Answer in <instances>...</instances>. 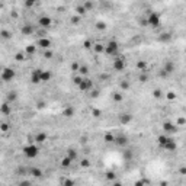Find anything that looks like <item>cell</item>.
<instances>
[{"instance_id": "cell-43", "label": "cell", "mask_w": 186, "mask_h": 186, "mask_svg": "<svg viewBox=\"0 0 186 186\" xmlns=\"http://www.w3.org/2000/svg\"><path fill=\"white\" fill-rule=\"evenodd\" d=\"M105 141H106V143H112V141H114V135H112V134H106V135H105Z\"/></svg>"}, {"instance_id": "cell-41", "label": "cell", "mask_w": 186, "mask_h": 186, "mask_svg": "<svg viewBox=\"0 0 186 186\" xmlns=\"http://www.w3.org/2000/svg\"><path fill=\"white\" fill-rule=\"evenodd\" d=\"M121 87H122V90H128V89L131 87V84H130L128 81H122V83H121Z\"/></svg>"}, {"instance_id": "cell-26", "label": "cell", "mask_w": 186, "mask_h": 186, "mask_svg": "<svg viewBox=\"0 0 186 186\" xmlns=\"http://www.w3.org/2000/svg\"><path fill=\"white\" fill-rule=\"evenodd\" d=\"M83 6L86 8V10H87V12H90L93 8H95V2H93V0H86V2L83 3Z\"/></svg>"}, {"instance_id": "cell-33", "label": "cell", "mask_w": 186, "mask_h": 186, "mask_svg": "<svg viewBox=\"0 0 186 186\" xmlns=\"http://www.w3.org/2000/svg\"><path fill=\"white\" fill-rule=\"evenodd\" d=\"M137 68H138L140 71H147V64H145L144 61H138V63H137Z\"/></svg>"}, {"instance_id": "cell-22", "label": "cell", "mask_w": 186, "mask_h": 186, "mask_svg": "<svg viewBox=\"0 0 186 186\" xmlns=\"http://www.w3.org/2000/svg\"><path fill=\"white\" fill-rule=\"evenodd\" d=\"M158 39H160L161 42H169V41H172V34H169V32H163V34L158 37Z\"/></svg>"}, {"instance_id": "cell-2", "label": "cell", "mask_w": 186, "mask_h": 186, "mask_svg": "<svg viewBox=\"0 0 186 186\" xmlns=\"http://www.w3.org/2000/svg\"><path fill=\"white\" fill-rule=\"evenodd\" d=\"M147 25L148 26H151V28H158L160 26V23H161V16H160V13H157V12H148V15H147Z\"/></svg>"}, {"instance_id": "cell-50", "label": "cell", "mask_w": 186, "mask_h": 186, "mask_svg": "<svg viewBox=\"0 0 186 186\" xmlns=\"http://www.w3.org/2000/svg\"><path fill=\"white\" fill-rule=\"evenodd\" d=\"M81 166H83V167H87V166H89V160H83V161H81Z\"/></svg>"}, {"instance_id": "cell-12", "label": "cell", "mask_w": 186, "mask_h": 186, "mask_svg": "<svg viewBox=\"0 0 186 186\" xmlns=\"http://www.w3.org/2000/svg\"><path fill=\"white\" fill-rule=\"evenodd\" d=\"M163 131L166 134H174V132H177V127L172 122H164L163 124Z\"/></svg>"}, {"instance_id": "cell-32", "label": "cell", "mask_w": 186, "mask_h": 186, "mask_svg": "<svg viewBox=\"0 0 186 186\" xmlns=\"http://www.w3.org/2000/svg\"><path fill=\"white\" fill-rule=\"evenodd\" d=\"M37 3H38V0H25V8L31 9V8H34Z\"/></svg>"}, {"instance_id": "cell-30", "label": "cell", "mask_w": 186, "mask_h": 186, "mask_svg": "<svg viewBox=\"0 0 186 186\" xmlns=\"http://www.w3.org/2000/svg\"><path fill=\"white\" fill-rule=\"evenodd\" d=\"M31 174L35 176V177H41V176H42V172H41V169H38V167H32V169H31Z\"/></svg>"}, {"instance_id": "cell-9", "label": "cell", "mask_w": 186, "mask_h": 186, "mask_svg": "<svg viewBox=\"0 0 186 186\" xmlns=\"http://www.w3.org/2000/svg\"><path fill=\"white\" fill-rule=\"evenodd\" d=\"M0 114L5 115V116H9L12 114V103H9L8 101H5L2 105H0Z\"/></svg>"}, {"instance_id": "cell-47", "label": "cell", "mask_w": 186, "mask_h": 186, "mask_svg": "<svg viewBox=\"0 0 186 186\" xmlns=\"http://www.w3.org/2000/svg\"><path fill=\"white\" fill-rule=\"evenodd\" d=\"M167 99H169V101H173V99H174V93H172V92L167 93Z\"/></svg>"}, {"instance_id": "cell-29", "label": "cell", "mask_w": 186, "mask_h": 186, "mask_svg": "<svg viewBox=\"0 0 186 186\" xmlns=\"http://www.w3.org/2000/svg\"><path fill=\"white\" fill-rule=\"evenodd\" d=\"M93 51L95 52H98V54H101V52H103V48H105V45H102V44H93Z\"/></svg>"}, {"instance_id": "cell-44", "label": "cell", "mask_w": 186, "mask_h": 186, "mask_svg": "<svg viewBox=\"0 0 186 186\" xmlns=\"http://www.w3.org/2000/svg\"><path fill=\"white\" fill-rule=\"evenodd\" d=\"M92 115L96 116V118H99V116H101V111H99V109H92Z\"/></svg>"}, {"instance_id": "cell-31", "label": "cell", "mask_w": 186, "mask_h": 186, "mask_svg": "<svg viewBox=\"0 0 186 186\" xmlns=\"http://www.w3.org/2000/svg\"><path fill=\"white\" fill-rule=\"evenodd\" d=\"M25 57H26V55H25L22 51H19V52H16V54H15V60H16V61H19V63H21V61H25V60H26Z\"/></svg>"}, {"instance_id": "cell-4", "label": "cell", "mask_w": 186, "mask_h": 186, "mask_svg": "<svg viewBox=\"0 0 186 186\" xmlns=\"http://www.w3.org/2000/svg\"><path fill=\"white\" fill-rule=\"evenodd\" d=\"M15 77H16V71L10 67H5V68H2V71H0V80L5 81V83L12 81Z\"/></svg>"}, {"instance_id": "cell-46", "label": "cell", "mask_w": 186, "mask_h": 186, "mask_svg": "<svg viewBox=\"0 0 186 186\" xmlns=\"http://www.w3.org/2000/svg\"><path fill=\"white\" fill-rule=\"evenodd\" d=\"M44 57H45V58H51V57H52V52L45 50V52H44Z\"/></svg>"}, {"instance_id": "cell-16", "label": "cell", "mask_w": 186, "mask_h": 186, "mask_svg": "<svg viewBox=\"0 0 186 186\" xmlns=\"http://www.w3.org/2000/svg\"><path fill=\"white\" fill-rule=\"evenodd\" d=\"M39 77H41V83H47V81H50V80H51L52 74H51V71H50V70H41Z\"/></svg>"}, {"instance_id": "cell-15", "label": "cell", "mask_w": 186, "mask_h": 186, "mask_svg": "<svg viewBox=\"0 0 186 186\" xmlns=\"http://www.w3.org/2000/svg\"><path fill=\"white\" fill-rule=\"evenodd\" d=\"M176 148H177V144L173 138H170L163 147V150H166V151H176Z\"/></svg>"}, {"instance_id": "cell-17", "label": "cell", "mask_w": 186, "mask_h": 186, "mask_svg": "<svg viewBox=\"0 0 186 186\" xmlns=\"http://www.w3.org/2000/svg\"><path fill=\"white\" fill-rule=\"evenodd\" d=\"M47 138H48L47 132H37V134H35V137H34V140H35V143H37V144H42V143H45V141H47Z\"/></svg>"}, {"instance_id": "cell-5", "label": "cell", "mask_w": 186, "mask_h": 186, "mask_svg": "<svg viewBox=\"0 0 186 186\" xmlns=\"http://www.w3.org/2000/svg\"><path fill=\"white\" fill-rule=\"evenodd\" d=\"M112 67H114V70H116V71H124V70H125V67H127L125 57L118 54V55L114 58V64H112Z\"/></svg>"}, {"instance_id": "cell-8", "label": "cell", "mask_w": 186, "mask_h": 186, "mask_svg": "<svg viewBox=\"0 0 186 186\" xmlns=\"http://www.w3.org/2000/svg\"><path fill=\"white\" fill-rule=\"evenodd\" d=\"M51 25H52V19L48 15H42L38 19V26L42 28V29H48V28H51Z\"/></svg>"}, {"instance_id": "cell-37", "label": "cell", "mask_w": 186, "mask_h": 186, "mask_svg": "<svg viewBox=\"0 0 186 186\" xmlns=\"http://www.w3.org/2000/svg\"><path fill=\"white\" fill-rule=\"evenodd\" d=\"M112 99L115 101V102H122V95H121V93H114V95H112Z\"/></svg>"}, {"instance_id": "cell-21", "label": "cell", "mask_w": 186, "mask_h": 186, "mask_svg": "<svg viewBox=\"0 0 186 186\" xmlns=\"http://www.w3.org/2000/svg\"><path fill=\"white\" fill-rule=\"evenodd\" d=\"M63 115H64L65 118H71V116H74V108H73V106H67V108L64 109Z\"/></svg>"}, {"instance_id": "cell-49", "label": "cell", "mask_w": 186, "mask_h": 186, "mask_svg": "<svg viewBox=\"0 0 186 186\" xmlns=\"http://www.w3.org/2000/svg\"><path fill=\"white\" fill-rule=\"evenodd\" d=\"M90 96H92V98H98V96H99V93H98V90H95V92H92V93H90Z\"/></svg>"}, {"instance_id": "cell-1", "label": "cell", "mask_w": 186, "mask_h": 186, "mask_svg": "<svg viewBox=\"0 0 186 186\" xmlns=\"http://www.w3.org/2000/svg\"><path fill=\"white\" fill-rule=\"evenodd\" d=\"M103 52H105L108 57H116V55L119 54V44H118V41L111 39V41L105 45Z\"/></svg>"}, {"instance_id": "cell-38", "label": "cell", "mask_w": 186, "mask_h": 186, "mask_svg": "<svg viewBox=\"0 0 186 186\" xmlns=\"http://www.w3.org/2000/svg\"><path fill=\"white\" fill-rule=\"evenodd\" d=\"M9 128H10V125H9V124H6V122H2V124H0V130H2L3 132H8V131H9Z\"/></svg>"}, {"instance_id": "cell-13", "label": "cell", "mask_w": 186, "mask_h": 186, "mask_svg": "<svg viewBox=\"0 0 186 186\" xmlns=\"http://www.w3.org/2000/svg\"><path fill=\"white\" fill-rule=\"evenodd\" d=\"M39 74H41V68L32 70V73H31V83H34V84H39V83H41V77H39Z\"/></svg>"}, {"instance_id": "cell-24", "label": "cell", "mask_w": 186, "mask_h": 186, "mask_svg": "<svg viewBox=\"0 0 186 186\" xmlns=\"http://www.w3.org/2000/svg\"><path fill=\"white\" fill-rule=\"evenodd\" d=\"M35 51H37V47H35L34 44H29V45H26V48H25V52H26L28 55H34Z\"/></svg>"}, {"instance_id": "cell-28", "label": "cell", "mask_w": 186, "mask_h": 186, "mask_svg": "<svg viewBox=\"0 0 186 186\" xmlns=\"http://www.w3.org/2000/svg\"><path fill=\"white\" fill-rule=\"evenodd\" d=\"M73 161L67 157V156H64L63 157V160H61V167H64V169H67V167H70V164H71Z\"/></svg>"}, {"instance_id": "cell-14", "label": "cell", "mask_w": 186, "mask_h": 186, "mask_svg": "<svg viewBox=\"0 0 186 186\" xmlns=\"http://www.w3.org/2000/svg\"><path fill=\"white\" fill-rule=\"evenodd\" d=\"M132 119H134V116H132L131 114H122V115L119 116V122H121L122 125H128V124H131V122H132Z\"/></svg>"}, {"instance_id": "cell-36", "label": "cell", "mask_w": 186, "mask_h": 186, "mask_svg": "<svg viewBox=\"0 0 186 186\" xmlns=\"http://www.w3.org/2000/svg\"><path fill=\"white\" fill-rule=\"evenodd\" d=\"M153 96H154L156 99H160V98H163V92H161L160 89H156V90L153 92Z\"/></svg>"}, {"instance_id": "cell-23", "label": "cell", "mask_w": 186, "mask_h": 186, "mask_svg": "<svg viewBox=\"0 0 186 186\" xmlns=\"http://www.w3.org/2000/svg\"><path fill=\"white\" fill-rule=\"evenodd\" d=\"M76 13H77L79 16H84V15L87 13V10H86V8H84L83 5H79V6H76Z\"/></svg>"}, {"instance_id": "cell-10", "label": "cell", "mask_w": 186, "mask_h": 186, "mask_svg": "<svg viewBox=\"0 0 186 186\" xmlns=\"http://www.w3.org/2000/svg\"><path fill=\"white\" fill-rule=\"evenodd\" d=\"M21 32H22V35H26V37L34 35L35 34V26L32 23H23V26L21 28Z\"/></svg>"}, {"instance_id": "cell-3", "label": "cell", "mask_w": 186, "mask_h": 186, "mask_svg": "<svg viewBox=\"0 0 186 186\" xmlns=\"http://www.w3.org/2000/svg\"><path fill=\"white\" fill-rule=\"evenodd\" d=\"M22 151H23V156L26 158H35L39 154V147L37 144H26L22 148Z\"/></svg>"}, {"instance_id": "cell-20", "label": "cell", "mask_w": 186, "mask_h": 186, "mask_svg": "<svg viewBox=\"0 0 186 186\" xmlns=\"http://www.w3.org/2000/svg\"><path fill=\"white\" fill-rule=\"evenodd\" d=\"M170 138H172V137H169V135H158V138H157V143H158V145L163 148V147H164V144H166V143H167Z\"/></svg>"}, {"instance_id": "cell-19", "label": "cell", "mask_w": 186, "mask_h": 186, "mask_svg": "<svg viewBox=\"0 0 186 186\" xmlns=\"http://www.w3.org/2000/svg\"><path fill=\"white\" fill-rule=\"evenodd\" d=\"M6 101H8L9 103H15V102L18 101V93H16V92H9L8 95H6Z\"/></svg>"}, {"instance_id": "cell-18", "label": "cell", "mask_w": 186, "mask_h": 186, "mask_svg": "<svg viewBox=\"0 0 186 186\" xmlns=\"http://www.w3.org/2000/svg\"><path fill=\"white\" fill-rule=\"evenodd\" d=\"M161 70H163V71H164V73L169 76V74H172V73L174 71V64H173L172 61H167V63L163 65V68H161Z\"/></svg>"}, {"instance_id": "cell-48", "label": "cell", "mask_w": 186, "mask_h": 186, "mask_svg": "<svg viewBox=\"0 0 186 186\" xmlns=\"http://www.w3.org/2000/svg\"><path fill=\"white\" fill-rule=\"evenodd\" d=\"M177 125H180V127L185 125V118H179V119H177Z\"/></svg>"}, {"instance_id": "cell-35", "label": "cell", "mask_w": 186, "mask_h": 186, "mask_svg": "<svg viewBox=\"0 0 186 186\" xmlns=\"http://www.w3.org/2000/svg\"><path fill=\"white\" fill-rule=\"evenodd\" d=\"M95 26H96L98 31H105L106 29V23L105 22H98V23H95Z\"/></svg>"}, {"instance_id": "cell-45", "label": "cell", "mask_w": 186, "mask_h": 186, "mask_svg": "<svg viewBox=\"0 0 186 186\" xmlns=\"http://www.w3.org/2000/svg\"><path fill=\"white\" fill-rule=\"evenodd\" d=\"M83 47H84L86 50H89V48H92V47H93V42H92V41H86V42L83 44Z\"/></svg>"}, {"instance_id": "cell-6", "label": "cell", "mask_w": 186, "mask_h": 186, "mask_svg": "<svg viewBox=\"0 0 186 186\" xmlns=\"http://www.w3.org/2000/svg\"><path fill=\"white\" fill-rule=\"evenodd\" d=\"M112 143H114L116 147L124 148V147L128 145L130 140H128V137H127L125 134H116V135H114V141H112Z\"/></svg>"}, {"instance_id": "cell-42", "label": "cell", "mask_w": 186, "mask_h": 186, "mask_svg": "<svg viewBox=\"0 0 186 186\" xmlns=\"http://www.w3.org/2000/svg\"><path fill=\"white\" fill-rule=\"evenodd\" d=\"M80 21H81V16H79V15H77V16H74V18H71V22H73L74 25H77Z\"/></svg>"}, {"instance_id": "cell-40", "label": "cell", "mask_w": 186, "mask_h": 186, "mask_svg": "<svg viewBox=\"0 0 186 186\" xmlns=\"http://www.w3.org/2000/svg\"><path fill=\"white\" fill-rule=\"evenodd\" d=\"M83 77H84V76H80V74H79V76H76V77L73 79V81H74V84L77 86V84H79V83L81 81V79H83Z\"/></svg>"}, {"instance_id": "cell-34", "label": "cell", "mask_w": 186, "mask_h": 186, "mask_svg": "<svg viewBox=\"0 0 186 186\" xmlns=\"http://www.w3.org/2000/svg\"><path fill=\"white\" fill-rule=\"evenodd\" d=\"M77 71L80 73V76H86L87 71H89V68H87L86 65H79V70H77Z\"/></svg>"}, {"instance_id": "cell-7", "label": "cell", "mask_w": 186, "mask_h": 186, "mask_svg": "<svg viewBox=\"0 0 186 186\" xmlns=\"http://www.w3.org/2000/svg\"><path fill=\"white\" fill-rule=\"evenodd\" d=\"M77 87H79V90H81V92H90V90L93 89V81H92L89 77H83L81 81L77 84Z\"/></svg>"}, {"instance_id": "cell-51", "label": "cell", "mask_w": 186, "mask_h": 186, "mask_svg": "<svg viewBox=\"0 0 186 186\" xmlns=\"http://www.w3.org/2000/svg\"><path fill=\"white\" fill-rule=\"evenodd\" d=\"M73 183H74L73 180H64L63 182V185H73Z\"/></svg>"}, {"instance_id": "cell-25", "label": "cell", "mask_w": 186, "mask_h": 186, "mask_svg": "<svg viewBox=\"0 0 186 186\" xmlns=\"http://www.w3.org/2000/svg\"><path fill=\"white\" fill-rule=\"evenodd\" d=\"M0 38H2V39H10L12 38V32L10 31H6V29L0 31Z\"/></svg>"}, {"instance_id": "cell-27", "label": "cell", "mask_w": 186, "mask_h": 186, "mask_svg": "<svg viewBox=\"0 0 186 186\" xmlns=\"http://www.w3.org/2000/svg\"><path fill=\"white\" fill-rule=\"evenodd\" d=\"M65 156H67V157H68L71 161H74V160L77 158V151L71 148V150H68V151H67V154H65Z\"/></svg>"}, {"instance_id": "cell-11", "label": "cell", "mask_w": 186, "mask_h": 186, "mask_svg": "<svg viewBox=\"0 0 186 186\" xmlns=\"http://www.w3.org/2000/svg\"><path fill=\"white\" fill-rule=\"evenodd\" d=\"M37 47L42 48V50H48L51 47V39L47 38V37H41L38 41H37Z\"/></svg>"}, {"instance_id": "cell-39", "label": "cell", "mask_w": 186, "mask_h": 186, "mask_svg": "<svg viewBox=\"0 0 186 186\" xmlns=\"http://www.w3.org/2000/svg\"><path fill=\"white\" fill-rule=\"evenodd\" d=\"M138 80H140L141 83H145V81L148 80V76H147V74H140V76H138Z\"/></svg>"}]
</instances>
